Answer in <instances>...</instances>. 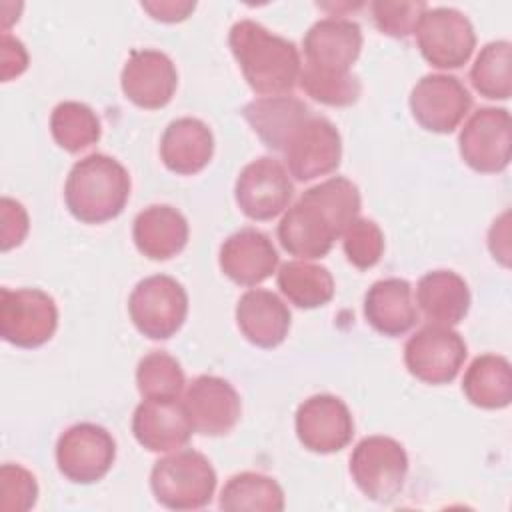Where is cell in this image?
Masks as SVG:
<instances>
[{
	"label": "cell",
	"instance_id": "cell-18",
	"mask_svg": "<svg viewBox=\"0 0 512 512\" xmlns=\"http://www.w3.org/2000/svg\"><path fill=\"white\" fill-rule=\"evenodd\" d=\"M278 260L272 240L256 228H242L228 236L218 254L224 276L240 286H256L270 278L276 272Z\"/></svg>",
	"mask_w": 512,
	"mask_h": 512
},
{
	"label": "cell",
	"instance_id": "cell-36",
	"mask_svg": "<svg viewBox=\"0 0 512 512\" xmlns=\"http://www.w3.org/2000/svg\"><path fill=\"white\" fill-rule=\"evenodd\" d=\"M376 28L392 38H406L416 32L422 14L428 4L418 2H398V0H376L370 4Z\"/></svg>",
	"mask_w": 512,
	"mask_h": 512
},
{
	"label": "cell",
	"instance_id": "cell-8",
	"mask_svg": "<svg viewBox=\"0 0 512 512\" xmlns=\"http://www.w3.org/2000/svg\"><path fill=\"white\" fill-rule=\"evenodd\" d=\"M414 34L424 60L440 70L464 66L476 48L474 26L456 8H428Z\"/></svg>",
	"mask_w": 512,
	"mask_h": 512
},
{
	"label": "cell",
	"instance_id": "cell-17",
	"mask_svg": "<svg viewBox=\"0 0 512 512\" xmlns=\"http://www.w3.org/2000/svg\"><path fill=\"white\" fill-rule=\"evenodd\" d=\"M338 236L342 234L334 220L304 194L296 204L288 206L278 224V240L282 248L300 260L326 256Z\"/></svg>",
	"mask_w": 512,
	"mask_h": 512
},
{
	"label": "cell",
	"instance_id": "cell-27",
	"mask_svg": "<svg viewBox=\"0 0 512 512\" xmlns=\"http://www.w3.org/2000/svg\"><path fill=\"white\" fill-rule=\"evenodd\" d=\"M462 392L470 404L484 410L506 408L512 400V368L508 358L482 354L464 372Z\"/></svg>",
	"mask_w": 512,
	"mask_h": 512
},
{
	"label": "cell",
	"instance_id": "cell-23",
	"mask_svg": "<svg viewBox=\"0 0 512 512\" xmlns=\"http://www.w3.org/2000/svg\"><path fill=\"white\" fill-rule=\"evenodd\" d=\"M188 220L170 204H152L138 212L132 238L140 254L150 260H168L188 244Z\"/></svg>",
	"mask_w": 512,
	"mask_h": 512
},
{
	"label": "cell",
	"instance_id": "cell-5",
	"mask_svg": "<svg viewBox=\"0 0 512 512\" xmlns=\"http://www.w3.org/2000/svg\"><path fill=\"white\" fill-rule=\"evenodd\" d=\"M350 474L366 498L392 502L404 488L408 474L406 450L390 436H366L350 454Z\"/></svg>",
	"mask_w": 512,
	"mask_h": 512
},
{
	"label": "cell",
	"instance_id": "cell-31",
	"mask_svg": "<svg viewBox=\"0 0 512 512\" xmlns=\"http://www.w3.org/2000/svg\"><path fill=\"white\" fill-rule=\"evenodd\" d=\"M474 90L490 100H508L512 92V44L508 40L488 42L470 68Z\"/></svg>",
	"mask_w": 512,
	"mask_h": 512
},
{
	"label": "cell",
	"instance_id": "cell-33",
	"mask_svg": "<svg viewBox=\"0 0 512 512\" xmlns=\"http://www.w3.org/2000/svg\"><path fill=\"white\" fill-rule=\"evenodd\" d=\"M298 84L312 100L336 108L356 104L362 92L360 80L352 72L324 70L308 64L302 66Z\"/></svg>",
	"mask_w": 512,
	"mask_h": 512
},
{
	"label": "cell",
	"instance_id": "cell-12",
	"mask_svg": "<svg viewBox=\"0 0 512 512\" xmlns=\"http://www.w3.org/2000/svg\"><path fill=\"white\" fill-rule=\"evenodd\" d=\"M282 154L288 174L300 182H308L340 166L342 138L326 116L310 114L292 132Z\"/></svg>",
	"mask_w": 512,
	"mask_h": 512
},
{
	"label": "cell",
	"instance_id": "cell-19",
	"mask_svg": "<svg viewBox=\"0 0 512 512\" xmlns=\"http://www.w3.org/2000/svg\"><path fill=\"white\" fill-rule=\"evenodd\" d=\"M194 428L182 400H142L132 416V434L150 452L180 450Z\"/></svg>",
	"mask_w": 512,
	"mask_h": 512
},
{
	"label": "cell",
	"instance_id": "cell-2",
	"mask_svg": "<svg viewBox=\"0 0 512 512\" xmlns=\"http://www.w3.org/2000/svg\"><path fill=\"white\" fill-rule=\"evenodd\" d=\"M128 198V170L116 158L100 152L78 160L70 168L64 184L66 206L84 224H102L116 218Z\"/></svg>",
	"mask_w": 512,
	"mask_h": 512
},
{
	"label": "cell",
	"instance_id": "cell-24",
	"mask_svg": "<svg viewBox=\"0 0 512 512\" xmlns=\"http://www.w3.org/2000/svg\"><path fill=\"white\" fill-rule=\"evenodd\" d=\"M364 316L368 324L384 336H402L418 322V306L412 286L404 278H384L374 282L364 296Z\"/></svg>",
	"mask_w": 512,
	"mask_h": 512
},
{
	"label": "cell",
	"instance_id": "cell-30",
	"mask_svg": "<svg viewBox=\"0 0 512 512\" xmlns=\"http://www.w3.org/2000/svg\"><path fill=\"white\" fill-rule=\"evenodd\" d=\"M100 132V118L84 102H60L50 114V134L54 142L70 154H78L96 144Z\"/></svg>",
	"mask_w": 512,
	"mask_h": 512
},
{
	"label": "cell",
	"instance_id": "cell-41",
	"mask_svg": "<svg viewBox=\"0 0 512 512\" xmlns=\"http://www.w3.org/2000/svg\"><path fill=\"white\" fill-rule=\"evenodd\" d=\"M510 228H508V218L502 226V234H500V224L498 220H494L492 228H490V234H488V246H490V252L494 258H498L504 266H508V256H510Z\"/></svg>",
	"mask_w": 512,
	"mask_h": 512
},
{
	"label": "cell",
	"instance_id": "cell-20",
	"mask_svg": "<svg viewBox=\"0 0 512 512\" xmlns=\"http://www.w3.org/2000/svg\"><path fill=\"white\" fill-rule=\"evenodd\" d=\"M304 56L308 66L350 72L362 50V30L348 18H322L304 36Z\"/></svg>",
	"mask_w": 512,
	"mask_h": 512
},
{
	"label": "cell",
	"instance_id": "cell-29",
	"mask_svg": "<svg viewBox=\"0 0 512 512\" xmlns=\"http://www.w3.org/2000/svg\"><path fill=\"white\" fill-rule=\"evenodd\" d=\"M218 506L226 512H282L284 490L272 476L260 472H240L228 478L224 484Z\"/></svg>",
	"mask_w": 512,
	"mask_h": 512
},
{
	"label": "cell",
	"instance_id": "cell-15",
	"mask_svg": "<svg viewBox=\"0 0 512 512\" xmlns=\"http://www.w3.org/2000/svg\"><path fill=\"white\" fill-rule=\"evenodd\" d=\"M194 432L204 436H224L240 420L242 402L236 388L214 374L194 378L182 400Z\"/></svg>",
	"mask_w": 512,
	"mask_h": 512
},
{
	"label": "cell",
	"instance_id": "cell-21",
	"mask_svg": "<svg viewBox=\"0 0 512 512\" xmlns=\"http://www.w3.org/2000/svg\"><path fill=\"white\" fill-rule=\"evenodd\" d=\"M292 314L270 290L252 288L236 304V324L242 336L260 348H274L288 336Z\"/></svg>",
	"mask_w": 512,
	"mask_h": 512
},
{
	"label": "cell",
	"instance_id": "cell-14",
	"mask_svg": "<svg viewBox=\"0 0 512 512\" xmlns=\"http://www.w3.org/2000/svg\"><path fill=\"white\" fill-rule=\"evenodd\" d=\"M300 444L316 454L340 452L352 442L354 418L338 396L314 394L306 398L294 418Z\"/></svg>",
	"mask_w": 512,
	"mask_h": 512
},
{
	"label": "cell",
	"instance_id": "cell-32",
	"mask_svg": "<svg viewBox=\"0 0 512 512\" xmlns=\"http://www.w3.org/2000/svg\"><path fill=\"white\" fill-rule=\"evenodd\" d=\"M184 384L180 362L164 350L146 354L136 366V386L144 400H176Z\"/></svg>",
	"mask_w": 512,
	"mask_h": 512
},
{
	"label": "cell",
	"instance_id": "cell-22",
	"mask_svg": "<svg viewBox=\"0 0 512 512\" xmlns=\"http://www.w3.org/2000/svg\"><path fill=\"white\" fill-rule=\"evenodd\" d=\"M212 154L214 136L202 120L182 116L166 126L160 140V158L170 172L182 176L198 174L208 166Z\"/></svg>",
	"mask_w": 512,
	"mask_h": 512
},
{
	"label": "cell",
	"instance_id": "cell-26",
	"mask_svg": "<svg viewBox=\"0 0 512 512\" xmlns=\"http://www.w3.org/2000/svg\"><path fill=\"white\" fill-rule=\"evenodd\" d=\"M416 304L432 324L456 326L470 310V290L454 270H432L418 280Z\"/></svg>",
	"mask_w": 512,
	"mask_h": 512
},
{
	"label": "cell",
	"instance_id": "cell-10",
	"mask_svg": "<svg viewBox=\"0 0 512 512\" xmlns=\"http://www.w3.org/2000/svg\"><path fill=\"white\" fill-rule=\"evenodd\" d=\"M512 124L506 108L484 106L470 114L458 136L462 160L480 174H498L510 164Z\"/></svg>",
	"mask_w": 512,
	"mask_h": 512
},
{
	"label": "cell",
	"instance_id": "cell-25",
	"mask_svg": "<svg viewBox=\"0 0 512 512\" xmlns=\"http://www.w3.org/2000/svg\"><path fill=\"white\" fill-rule=\"evenodd\" d=\"M312 114L310 106L288 94L262 96L242 108L244 120L270 150L282 152L292 132Z\"/></svg>",
	"mask_w": 512,
	"mask_h": 512
},
{
	"label": "cell",
	"instance_id": "cell-16",
	"mask_svg": "<svg viewBox=\"0 0 512 512\" xmlns=\"http://www.w3.org/2000/svg\"><path fill=\"white\" fill-rule=\"evenodd\" d=\"M124 96L144 110L164 108L178 86L174 62L160 50H132L120 74Z\"/></svg>",
	"mask_w": 512,
	"mask_h": 512
},
{
	"label": "cell",
	"instance_id": "cell-1",
	"mask_svg": "<svg viewBox=\"0 0 512 512\" xmlns=\"http://www.w3.org/2000/svg\"><path fill=\"white\" fill-rule=\"evenodd\" d=\"M230 50L256 94H288L300 80L302 60L296 44L272 34L254 20H238L228 34Z\"/></svg>",
	"mask_w": 512,
	"mask_h": 512
},
{
	"label": "cell",
	"instance_id": "cell-39",
	"mask_svg": "<svg viewBox=\"0 0 512 512\" xmlns=\"http://www.w3.org/2000/svg\"><path fill=\"white\" fill-rule=\"evenodd\" d=\"M0 62H2V82L20 76L28 68V52L24 44L8 32L0 38Z\"/></svg>",
	"mask_w": 512,
	"mask_h": 512
},
{
	"label": "cell",
	"instance_id": "cell-28",
	"mask_svg": "<svg viewBox=\"0 0 512 512\" xmlns=\"http://www.w3.org/2000/svg\"><path fill=\"white\" fill-rule=\"evenodd\" d=\"M280 292L298 308H320L334 296V278L326 266L306 260L284 262L276 276Z\"/></svg>",
	"mask_w": 512,
	"mask_h": 512
},
{
	"label": "cell",
	"instance_id": "cell-11",
	"mask_svg": "<svg viewBox=\"0 0 512 512\" xmlns=\"http://www.w3.org/2000/svg\"><path fill=\"white\" fill-rule=\"evenodd\" d=\"M294 184L288 170L270 156L246 164L234 184V198L244 216L250 220H272L282 214L292 200Z\"/></svg>",
	"mask_w": 512,
	"mask_h": 512
},
{
	"label": "cell",
	"instance_id": "cell-34",
	"mask_svg": "<svg viewBox=\"0 0 512 512\" xmlns=\"http://www.w3.org/2000/svg\"><path fill=\"white\" fill-rule=\"evenodd\" d=\"M302 194L316 202L334 220L340 234L354 218H358L360 192L358 186L344 176H332L316 186H310Z\"/></svg>",
	"mask_w": 512,
	"mask_h": 512
},
{
	"label": "cell",
	"instance_id": "cell-35",
	"mask_svg": "<svg viewBox=\"0 0 512 512\" xmlns=\"http://www.w3.org/2000/svg\"><path fill=\"white\" fill-rule=\"evenodd\" d=\"M342 248L350 264L360 270L376 266L384 254V234L370 218H354L342 232Z\"/></svg>",
	"mask_w": 512,
	"mask_h": 512
},
{
	"label": "cell",
	"instance_id": "cell-13",
	"mask_svg": "<svg viewBox=\"0 0 512 512\" xmlns=\"http://www.w3.org/2000/svg\"><path fill=\"white\" fill-rule=\"evenodd\" d=\"M410 112L428 132H454L472 108L468 88L452 74H426L410 92Z\"/></svg>",
	"mask_w": 512,
	"mask_h": 512
},
{
	"label": "cell",
	"instance_id": "cell-7",
	"mask_svg": "<svg viewBox=\"0 0 512 512\" xmlns=\"http://www.w3.org/2000/svg\"><path fill=\"white\" fill-rule=\"evenodd\" d=\"M468 348L460 332L452 326L426 324L416 330L404 344V364L408 372L426 384L452 382L464 360Z\"/></svg>",
	"mask_w": 512,
	"mask_h": 512
},
{
	"label": "cell",
	"instance_id": "cell-38",
	"mask_svg": "<svg viewBox=\"0 0 512 512\" xmlns=\"http://www.w3.org/2000/svg\"><path fill=\"white\" fill-rule=\"evenodd\" d=\"M0 218H2V232H0L2 250L8 252L24 242L30 228L28 212L18 200L4 196L0 200Z\"/></svg>",
	"mask_w": 512,
	"mask_h": 512
},
{
	"label": "cell",
	"instance_id": "cell-40",
	"mask_svg": "<svg viewBox=\"0 0 512 512\" xmlns=\"http://www.w3.org/2000/svg\"><path fill=\"white\" fill-rule=\"evenodd\" d=\"M142 8L160 22H180L190 16L196 8V2L190 0H156V2H142Z\"/></svg>",
	"mask_w": 512,
	"mask_h": 512
},
{
	"label": "cell",
	"instance_id": "cell-9",
	"mask_svg": "<svg viewBox=\"0 0 512 512\" xmlns=\"http://www.w3.org/2000/svg\"><path fill=\"white\" fill-rule=\"evenodd\" d=\"M116 458L112 434L92 422L66 428L56 442V464L60 474L74 484H94L102 480Z\"/></svg>",
	"mask_w": 512,
	"mask_h": 512
},
{
	"label": "cell",
	"instance_id": "cell-4",
	"mask_svg": "<svg viewBox=\"0 0 512 512\" xmlns=\"http://www.w3.org/2000/svg\"><path fill=\"white\" fill-rule=\"evenodd\" d=\"M128 314L142 336L168 340L186 320L188 294L176 278L154 274L134 286L128 298Z\"/></svg>",
	"mask_w": 512,
	"mask_h": 512
},
{
	"label": "cell",
	"instance_id": "cell-3",
	"mask_svg": "<svg viewBox=\"0 0 512 512\" xmlns=\"http://www.w3.org/2000/svg\"><path fill=\"white\" fill-rule=\"evenodd\" d=\"M150 488L164 508L198 510L212 502L216 490V472L210 460L192 450H174L154 462Z\"/></svg>",
	"mask_w": 512,
	"mask_h": 512
},
{
	"label": "cell",
	"instance_id": "cell-37",
	"mask_svg": "<svg viewBox=\"0 0 512 512\" xmlns=\"http://www.w3.org/2000/svg\"><path fill=\"white\" fill-rule=\"evenodd\" d=\"M0 496L4 512H26L38 500V484L30 470L6 462L0 468Z\"/></svg>",
	"mask_w": 512,
	"mask_h": 512
},
{
	"label": "cell",
	"instance_id": "cell-6",
	"mask_svg": "<svg viewBox=\"0 0 512 512\" xmlns=\"http://www.w3.org/2000/svg\"><path fill=\"white\" fill-rule=\"evenodd\" d=\"M58 328L54 298L40 288L0 290V336L18 348L46 344Z\"/></svg>",
	"mask_w": 512,
	"mask_h": 512
}]
</instances>
